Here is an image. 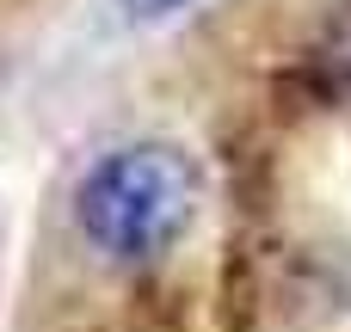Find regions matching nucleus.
I'll use <instances>...</instances> for the list:
<instances>
[{
  "label": "nucleus",
  "mask_w": 351,
  "mask_h": 332,
  "mask_svg": "<svg viewBox=\"0 0 351 332\" xmlns=\"http://www.w3.org/2000/svg\"><path fill=\"white\" fill-rule=\"evenodd\" d=\"M197 216V160L179 142H130L86 166L74 185V222L111 265L167 259Z\"/></svg>",
  "instance_id": "obj_1"
},
{
  "label": "nucleus",
  "mask_w": 351,
  "mask_h": 332,
  "mask_svg": "<svg viewBox=\"0 0 351 332\" xmlns=\"http://www.w3.org/2000/svg\"><path fill=\"white\" fill-rule=\"evenodd\" d=\"M130 6V18H173V12H185L191 0H123Z\"/></svg>",
  "instance_id": "obj_2"
}]
</instances>
